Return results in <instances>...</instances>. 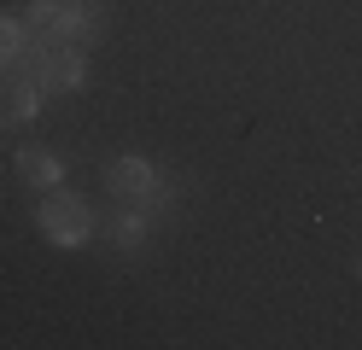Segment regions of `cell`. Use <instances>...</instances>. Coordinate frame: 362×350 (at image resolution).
<instances>
[{
    "label": "cell",
    "mask_w": 362,
    "mask_h": 350,
    "mask_svg": "<svg viewBox=\"0 0 362 350\" xmlns=\"http://www.w3.org/2000/svg\"><path fill=\"white\" fill-rule=\"evenodd\" d=\"M35 222L59 251H76V245H88V233H94V210H88V199L47 187V199L35 204Z\"/></svg>",
    "instance_id": "6da1fadb"
},
{
    "label": "cell",
    "mask_w": 362,
    "mask_h": 350,
    "mask_svg": "<svg viewBox=\"0 0 362 350\" xmlns=\"http://www.w3.org/2000/svg\"><path fill=\"white\" fill-rule=\"evenodd\" d=\"M82 76H88V53L82 47H71V41L41 47V59H35V88L41 93H71V88H82Z\"/></svg>",
    "instance_id": "7a4b0ae2"
},
{
    "label": "cell",
    "mask_w": 362,
    "mask_h": 350,
    "mask_svg": "<svg viewBox=\"0 0 362 350\" xmlns=\"http://www.w3.org/2000/svg\"><path fill=\"white\" fill-rule=\"evenodd\" d=\"M105 193L117 199V204H141V199H158V170H152L146 158L123 152V158H111V163H105Z\"/></svg>",
    "instance_id": "3957f363"
},
{
    "label": "cell",
    "mask_w": 362,
    "mask_h": 350,
    "mask_svg": "<svg viewBox=\"0 0 362 350\" xmlns=\"http://www.w3.org/2000/svg\"><path fill=\"white\" fill-rule=\"evenodd\" d=\"M100 23H105V6H100V0H59V12H53V23H47V41L82 47V41L100 35Z\"/></svg>",
    "instance_id": "277c9868"
},
{
    "label": "cell",
    "mask_w": 362,
    "mask_h": 350,
    "mask_svg": "<svg viewBox=\"0 0 362 350\" xmlns=\"http://www.w3.org/2000/svg\"><path fill=\"white\" fill-rule=\"evenodd\" d=\"M18 181L35 187V193H47V187L64 181V163H59L47 146H18Z\"/></svg>",
    "instance_id": "5b68a950"
},
{
    "label": "cell",
    "mask_w": 362,
    "mask_h": 350,
    "mask_svg": "<svg viewBox=\"0 0 362 350\" xmlns=\"http://www.w3.org/2000/svg\"><path fill=\"white\" fill-rule=\"evenodd\" d=\"M35 111H41V88H35V76H18V82L0 88V123H30Z\"/></svg>",
    "instance_id": "8992f818"
},
{
    "label": "cell",
    "mask_w": 362,
    "mask_h": 350,
    "mask_svg": "<svg viewBox=\"0 0 362 350\" xmlns=\"http://www.w3.org/2000/svg\"><path fill=\"white\" fill-rule=\"evenodd\" d=\"M105 233H111V245H117V251H134V245L146 240V216H141V210H134V204H123L117 216L105 222Z\"/></svg>",
    "instance_id": "52a82bcc"
},
{
    "label": "cell",
    "mask_w": 362,
    "mask_h": 350,
    "mask_svg": "<svg viewBox=\"0 0 362 350\" xmlns=\"http://www.w3.org/2000/svg\"><path fill=\"white\" fill-rule=\"evenodd\" d=\"M24 41H30V30H24V23L0 18V70H12V64H18V53H24Z\"/></svg>",
    "instance_id": "ba28073f"
},
{
    "label": "cell",
    "mask_w": 362,
    "mask_h": 350,
    "mask_svg": "<svg viewBox=\"0 0 362 350\" xmlns=\"http://www.w3.org/2000/svg\"><path fill=\"white\" fill-rule=\"evenodd\" d=\"M356 274H362V263H356Z\"/></svg>",
    "instance_id": "9c48e42d"
}]
</instances>
